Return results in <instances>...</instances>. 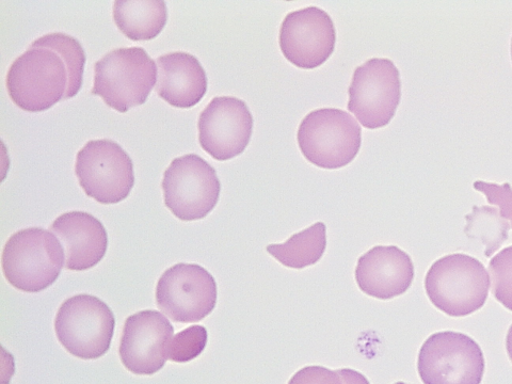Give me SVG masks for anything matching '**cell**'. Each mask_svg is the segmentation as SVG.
Wrapping results in <instances>:
<instances>
[{"label": "cell", "instance_id": "cell-24", "mask_svg": "<svg viewBox=\"0 0 512 384\" xmlns=\"http://www.w3.org/2000/svg\"><path fill=\"white\" fill-rule=\"evenodd\" d=\"M288 384H345L339 371L323 366H307L297 372Z\"/></svg>", "mask_w": 512, "mask_h": 384}, {"label": "cell", "instance_id": "cell-16", "mask_svg": "<svg viewBox=\"0 0 512 384\" xmlns=\"http://www.w3.org/2000/svg\"><path fill=\"white\" fill-rule=\"evenodd\" d=\"M66 251V267L84 271L98 265L108 248L103 223L85 212H70L58 217L51 226Z\"/></svg>", "mask_w": 512, "mask_h": 384}, {"label": "cell", "instance_id": "cell-19", "mask_svg": "<svg viewBox=\"0 0 512 384\" xmlns=\"http://www.w3.org/2000/svg\"><path fill=\"white\" fill-rule=\"evenodd\" d=\"M327 248V228L323 222L293 235L286 243L269 245L266 250L283 266L303 269L315 265Z\"/></svg>", "mask_w": 512, "mask_h": 384}, {"label": "cell", "instance_id": "cell-1", "mask_svg": "<svg viewBox=\"0 0 512 384\" xmlns=\"http://www.w3.org/2000/svg\"><path fill=\"white\" fill-rule=\"evenodd\" d=\"M85 63L77 39L59 32L46 35L12 63L6 79L9 96L28 112L50 109L82 89Z\"/></svg>", "mask_w": 512, "mask_h": 384}, {"label": "cell", "instance_id": "cell-18", "mask_svg": "<svg viewBox=\"0 0 512 384\" xmlns=\"http://www.w3.org/2000/svg\"><path fill=\"white\" fill-rule=\"evenodd\" d=\"M114 20L128 39L149 41L163 31L168 20V9L160 0H128L114 4Z\"/></svg>", "mask_w": 512, "mask_h": 384}, {"label": "cell", "instance_id": "cell-11", "mask_svg": "<svg viewBox=\"0 0 512 384\" xmlns=\"http://www.w3.org/2000/svg\"><path fill=\"white\" fill-rule=\"evenodd\" d=\"M402 98L399 71L390 59L373 58L356 69L348 110L368 130L388 125Z\"/></svg>", "mask_w": 512, "mask_h": 384}, {"label": "cell", "instance_id": "cell-28", "mask_svg": "<svg viewBox=\"0 0 512 384\" xmlns=\"http://www.w3.org/2000/svg\"><path fill=\"white\" fill-rule=\"evenodd\" d=\"M511 59H512V39H511Z\"/></svg>", "mask_w": 512, "mask_h": 384}, {"label": "cell", "instance_id": "cell-4", "mask_svg": "<svg viewBox=\"0 0 512 384\" xmlns=\"http://www.w3.org/2000/svg\"><path fill=\"white\" fill-rule=\"evenodd\" d=\"M94 69L91 93L122 114L147 102L158 77L155 61L142 47L111 51Z\"/></svg>", "mask_w": 512, "mask_h": 384}, {"label": "cell", "instance_id": "cell-22", "mask_svg": "<svg viewBox=\"0 0 512 384\" xmlns=\"http://www.w3.org/2000/svg\"><path fill=\"white\" fill-rule=\"evenodd\" d=\"M489 274L493 296L512 311V246L494 256L489 263Z\"/></svg>", "mask_w": 512, "mask_h": 384}, {"label": "cell", "instance_id": "cell-8", "mask_svg": "<svg viewBox=\"0 0 512 384\" xmlns=\"http://www.w3.org/2000/svg\"><path fill=\"white\" fill-rule=\"evenodd\" d=\"M75 173L86 195L101 204H117L130 196L134 164L115 141L91 140L76 156Z\"/></svg>", "mask_w": 512, "mask_h": 384}, {"label": "cell", "instance_id": "cell-20", "mask_svg": "<svg viewBox=\"0 0 512 384\" xmlns=\"http://www.w3.org/2000/svg\"><path fill=\"white\" fill-rule=\"evenodd\" d=\"M466 219L464 232L470 239L479 240L485 247L486 258H491L506 242L510 224L496 208L490 206H474L473 212Z\"/></svg>", "mask_w": 512, "mask_h": 384}, {"label": "cell", "instance_id": "cell-15", "mask_svg": "<svg viewBox=\"0 0 512 384\" xmlns=\"http://www.w3.org/2000/svg\"><path fill=\"white\" fill-rule=\"evenodd\" d=\"M414 279L410 255L396 246H376L361 256L356 268L360 290L380 300L405 294Z\"/></svg>", "mask_w": 512, "mask_h": 384}, {"label": "cell", "instance_id": "cell-21", "mask_svg": "<svg viewBox=\"0 0 512 384\" xmlns=\"http://www.w3.org/2000/svg\"><path fill=\"white\" fill-rule=\"evenodd\" d=\"M207 330L192 326L173 336L168 348V360L186 363L197 359L207 345Z\"/></svg>", "mask_w": 512, "mask_h": 384}, {"label": "cell", "instance_id": "cell-2", "mask_svg": "<svg viewBox=\"0 0 512 384\" xmlns=\"http://www.w3.org/2000/svg\"><path fill=\"white\" fill-rule=\"evenodd\" d=\"M490 278L484 264L473 256L455 253L431 265L425 290L434 306L452 317L482 309L488 299Z\"/></svg>", "mask_w": 512, "mask_h": 384}, {"label": "cell", "instance_id": "cell-17", "mask_svg": "<svg viewBox=\"0 0 512 384\" xmlns=\"http://www.w3.org/2000/svg\"><path fill=\"white\" fill-rule=\"evenodd\" d=\"M156 91L171 106L191 108L204 98L207 76L200 61L183 52L160 56Z\"/></svg>", "mask_w": 512, "mask_h": 384}, {"label": "cell", "instance_id": "cell-27", "mask_svg": "<svg viewBox=\"0 0 512 384\" xmlns=\"http://www.w3.org/2000/svg\"><path fill=\"white\" fill-rule=\"evenodd\" d=\"M394 384H407V383L402 382V381H399V382H396V383H394Z\"/></svg>", "mask_w": 512, "mask_h": 384}, {"label": "cell", "instance_id": "cell-23", "mask_svg": "<svg viewBox=\"0 0 512 384\" xmlns=\"http://www.w3.org/2000/svg\"><path fill=\"white\" fill-rule=\"evenodd\" d=\"M474 189L483 192L490 204L500 207L501 216L510 221L512 229V187L510 184L498 185L477 181L474 183Z\"/></svg>", "mask_w": 512, "mask_h": 384}, {"label": "cell", "instance_id": "cell-14", "mask_svg": "<svg viewBox=\"0 0 512 384\" xmlns=\"http://www.w3.org/2000/svg\"><path fill=\"white\" fill-rule=\"evenodd\" d=\"M174 328L165 315L147 310L126 319L119 354L127 371L152 376L168 360Z\"/></svg>", "mask_w": 512, "mask_h": 384}, {"label": "cell", "instance_id": "cell-6", "mask_svg": "<svg viewBox=\"0 0 512 384\" xmlns=\"http://www.w3.org/2000/svg\"><path fill=\"white\" fill-rule=\"evenodd\" d=\"M116 319L105 302L91 295H77L61 304L55 331L61 345L74 357H103L114 338Z\"/></svg>", "mask_w": 512, "mask_h": 384}, {"label": "cell", "instance_id": "cell-25", "mask_svg": "<svg viewBox=\"0 0 512 384\" xmlns=\"http://www.w3.org/2000/svg\"><path fill=\"white\" fill-rule=\"evenodd\" d=\"M339 373L341 374L345 384H371L365 376L357 371L350 370V368L339 370Z\"/></svg>", "mask_w": 512, "mask_h": 384}, {"label": "cell", "instance_id": "cell-5", "mask_svg": "<svg viewBox=\"0 0 512 384\" xmlns=\"http://www.w3.org/2000/svg\"><path fill=\"white\" fill-rule=\"evenodd\" d=\"M298 144L304 157L323 169H340L358 155L362 131L348 112L317 109L304 118L298 130Z\"/></svg>", "mask_w": 512, "mask_h": 384}, {"label": "cell", "instance_id": "cell-3", "mask_svg": "<svg viewBox=\"0 0 512 384\" xmlns=\"http://www.w3.org/2000/svg\"><path fill=\"white\" fill-rule=\"evenodd\" d=\"M64 249L53 232L29 228L13 234L3 251L6 280L19 291L39 293L60 276Z\"/></svg>", "mask_w": 512, "mask_h": 384}, {"label": "cell", "instance_id": "cell-9", "mask_svg": "<svg viewBox=\"0 0 512 384\" xmlns=\"http://www.w3.org/2000/svg\"><path fill=\"white\" fill-rule=\"evenodd\" d=\"M162 186L166 206L183 221L205 218L216 207L221 191L216 170L197 154L175 158Z\"/></svg>", "mask_w": 512, "mask_h": 384}, {"label": "cell", "instance_id": "cell-13", "mask_svg": "<svg viewBox=\"0 0 512 384\" xmlns=\"http://www.w3.org/2000/svg\"><path fill=\"white\" fill-rule=\"evenodd\" d=\"M198 127L202 149L219 162H226L248 147L253 117L244 101L220 96L202 111Z\"/></svg>", "mask_w": 512, "mask_h": 384}, {"label": "cell", "instance_id": "cell-26", "mask_svg": "<svg viewBox=\"0 0 512 384\" xmlns=\"http://www.w3.org/2000/svg\"><path fill=\"white\" fill-rule=\"evenodd\" d=\"M506 349H507L508 357H509L510 361L512 362V325L510 326L508 333H507Z\"/></svg>", "mask_w": 512, "mask_h": 384}, {"label": "cell", "instance_id": "cell-10", "mask_svg": "<svg viewBox=\"0 0 512 384\" xmlns=\"http://www.w3.org/2000/svg\"><path fill=\"white\" fill-rule=\"evenodd\" d=\"M217 283L197 264H176L166 270L156 287L160 311L174 323H199L217 303Z\"/></svg>", "mask_w": 512, "mask_h": 384}, {"label": "cell", "instance_id": "cell-7", "mask_svg": "<svg viewBox=\"0 0 512 384\" xmlns=\"http://www.w3.org/2000/svg\"><path fill=\"white\" fill-rule=\"evenodd\" d=\"M485 366L482 348L470 336L453 331L429 336L418 359L424 384H480Z\"/></svg>", "mask_w": 512, "mask_h": 384}, {"label": "cell", "instance_id": "cell-12", "mask_svg": "<svg viewBox=\"0 0 512 384\" xmlns=\"http://www.w3.org/2000/svg\"><path fill=\"white\" fill-rule=\"evenodd\" d=\"M280 48L294 66L312 70L333 54L336 31L330 15L317 7L286 15L280 29Z\"/></svg>", "mask_w": 512, "mask_h": 384}]
</instances>
